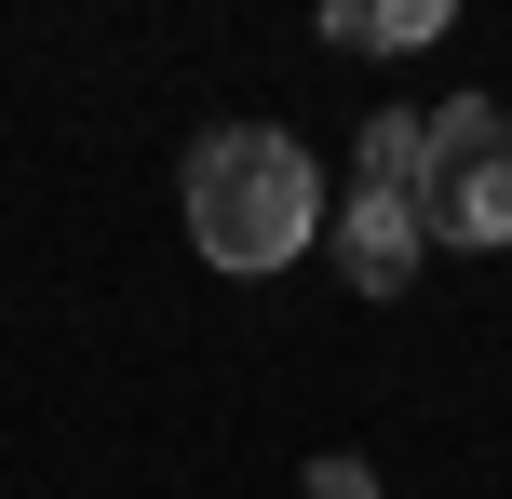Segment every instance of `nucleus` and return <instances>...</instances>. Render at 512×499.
Listing matches in <instances>:
<instances>
[{"label": "nucleus", "instance_id": "obj_1", "mask_svg": "<svg viewBox=\"0 0 512 499\" xmlns=\"http://www.w3.org/2000/svg\"><path fill=\"white\" fill-rule=\"evenodd\" d=\"M176 189H189V243H203L216 270H283L324 230V176H310V149L283 122H216Z\"/></svg>", "mask_w": 512, "mask_h": 499}, {"label": "nucleus", "instance_id": "obj_2", "mask_svg": "<svg viewBox=\"0 0 512 499\" xmlns=\"http://www.w3.org/2000/svg\"><path fill=\"white\" fill-rule=\"evenodd\" d=\"M418 230H432V243H512V122H499L486 95H445L432 108Z\"/></svg>", "mask_w": 512, "mask_h": 499}, {"label": "nucleus", "instance_id": "obj_3", "mask_svg": "<svg viewBox=\"0 0 512 499\" xmlns=\"http://www.w3.org/2000/svg\"><path fill=\"white\" fill-rule=\"evenodd\" d=\"M418 203H391V189H351L337 203V270H351L364 297H405V270H418Z\"/></svg>", "mask_w": 512, "mask_h": 499}, {"label": "nucleus", "instance_id": "obj_4", "mask_svg": "<svg viewBox=\"0 0 512 499\" xmlns=\"http://www.w3.org/2000/svg\"><path fill=\"white\" fill-rule=\"evenodd\" d=\"M418 176H432V122H405V108H378V122H364V189H391V203H418Z\"/></svg>", "mask_w": 512, "mask_h": 499}, {"label": "nucleus", "instance_id": "obj_5", "mask_svg": "<svg viewBox=\"0 0 512 499\" xmlns=\"http://www.w3.org/2000/svg\"><path fill=\"white\" fill-rule=\"evenodd\" d=\"M432 27H445V0H337V14H324V41L378 54V41H432Z\"/></svg>", "mask_w": 512, "mask_h": 499}, {"label": "nucleus", "instance_id": "obj_6", "mask_svg": "<svg viewBox=\"0 0 512 499\" xmlns=\"http://www.w3.org/2000/svg\"><path fill=\"white\" fill-rule=\"evenodd\" d=\"M310 499H378V486H364V459H324V473H310Z\"/></svg>", "mask_w": 512, "mask_h": 499}]
</instances>
